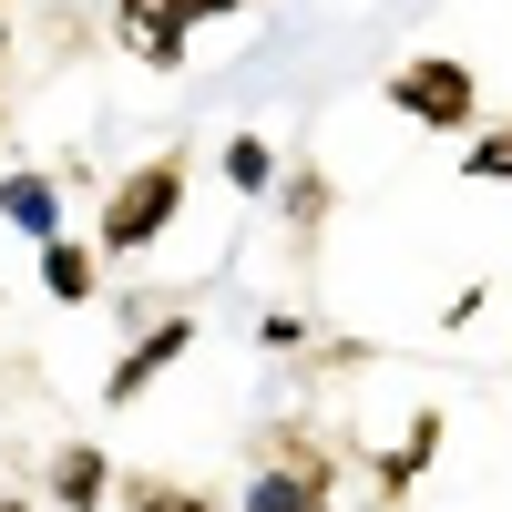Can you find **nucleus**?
Listing matches in <instances>:
<instances>
[{
    "label": "nucleus",
    "mask_w": 512,
    "mask_h": 512,
    "mask_svg": "<svg viewBox=\"0 0 512 512\" xmlns=\"http://www.w3.org/2000/svg\"><path fill=\"white\" fill-rule=\"evenodd\" d=\"M185 195H195V144H164L144 164H123L113 195H103V216H93V256H154L164 236H175Z\"/></svg>",
    "instance_id": "obj_1"
},
{
    "label": "nucleus",
    "mask_w": 512,
    "mask_h": 512,
    "mask_svg": "<svg viewBox=\"0 0 512 512\" xmlns=\"http://www.w3.org/2000/svg\"><path fill=\"white\" fill-rule=\"evenodd\" d=\"M103 502H113V451H103V441H52L41 512H103Z\"/></svg>",
    "instance_id": "obj_6"
},
{
    "label": "nucleus",
    "mask_w": 512,
    "mask_h": 512,
    "mask_svg": "<svg viewBox=\"0 0 512 512\" xmlns=\"http://www.w3.org/2000/svg\"><path fill=\"white\" fill-rule=\"evenodd\" d=\"M0 226L31 236V246H52V236H62V175H41V164H11V175H0Z\"/></svg>",
    "instance_id": "obj_9"
},
{
    "label": "nucleus",
    "mask_w": 512,
    "mask_h": 512,
    "mask_svg": "<svg viewBox=\"0 0 512 512\" xmlns=\"http://www.w3.org/2000/svg\"><path fill=\"white\" fill-rule=\"evenodd\" d=\"M441 441H451V420H441V410H410L400 451H390V461L369 472V502H379V512H400V502H410V482H420V472L441 461Z\"/></svg>",
    "instance_id": "obj_7"
},
{
    "label": "nucleus",
    "mask_w": 512,
    "mask_h": 512,
    "mask_svg": "<svg viewBox=\"0 0 512 512\" xmlns=\"http://www.w3.org/2000/svg\"><path fill=\"white\" fill-rule=\"evenodd\" d=\"M338 502V451L318 431H267L256 482L236 492V512H328Z\"/></svg>",
    "instance_id": "obj_3"
},
{
    "label": "nucleus",
    "mask_w": 512,
    "mask_h": 512,
    "mask_svg": "<svg viewBox=\"0 0 512 512\" xmlns=\"http://www.w3.org/2000/svg\"><path fill=\"white\" fill-rule=\"evenodd\" d=\"M113 492H123V512H216V492L164 482V472H144V482H113Z\"/></svg>",
    "instance_id": "obj_13"
},
{
    "label": "nucleus",
    "mask_w": 512,
    "mask_h": 512,
    "mask_svg": "<svg viewBox=\"0 0 512 512\" xmlns=\"http://www.w3.org/2000/svg\"><path fill=\"white\" fill-rule=\"evenodd\" d=\"M0 512H41V502H31V492H0Z\"/></svg>",
    "instance_id": "obj_17"
},
{
    "label": "nucleus",
    "mask_w": 512,
    "mask_h": 512,
    "mask_svg": "<svg viewBox=\"0 0 512 512\" xmlns=\"http://www.w3.org/2000/svg\"><path fill=\"white\" fill-rule=\"evenodd\" d=\"M461 185H512V123L461 134Z\"/></svg>",
    "instance_id": "obj_12"
},
{
    "label": "nucleus",
    "mask_w": 512,
    "mask_h": 512,
    "mask_svg": "<svg viewBox=\"0 0 512 512\" xmlns=\"http://www.w3.org/2000/svg\"><path fill=\"white\" fill-rule=\"evenodd\" d=\"M113 52H134L144 72H185L195 62V31L175 0H113Z\"/></svg>",
    "instance_id": "obj_5"
},
{
    "label": "nucleus",
    "mask_w": 512,
    "mask_h": 512,
    "mask_svg": "<svg viewBox=\"0 0 512 512\" xmlns=\"http://www.w3.org/2000/svg\"><path fill=\"white\" fill-rule=\"evenodd\" d=\"M185 11V31H205V21H236V11H256V0H175Z\"/></svg>",
    "instance_id": "obj_15"
},
{
    "label": "nucleus",
    "mask_w": 512,
    "mask_h": 512,
    "mask_svg": "<svg viewBox=\"0 0 512 512\" xmlns=\"http://www.w3.org/2000/svg\"><path fill=\"white\" fill-rule=\"evenodd\" d=\"M11 41H21V31H11V0H0V72H11Z\"/></svg>",
    "instance_id": "obj_16"
},
{
    "label": "nucleus",
    "mask_w": 512,
    "mask_h": 512,
    "mask_svg": "<svg viewBox=\"0 0 512 512\" xmlns=\"http://www.w3.org/2000/svg\"><path fill=\"white\" fill-rule=\"evenodd\" d=\"M31 267H41V297H52V308H93L103 297V256H93V236H52V246H31Z\"/></svg>",
    "instance_id": "obj_8"
},
{
    "label": "nucleus",
    "mask_w": 512,
    "mask_h": 512,
    "mask_svg": "<svg viewBox=\"0 0 512 512\" xmlns=\"http://www.w3.org/2000/svg\"><path fill=\"white\" fill-rule=\"evenodd\" d=\"M216 175H226L236 195H277V144H267V134H226Z\"/></svg>",
    "instance_id": "obj_11"
},
{
    "label": "nucleus",
    "mask_w": 512,
    "mask_h": 512,
    "mask_svg": "<svg viewBox=\"0 0 512 512\" xmlns=\"http://www.w3.org/2000/svg\"><path fill=\"white\" fill-rule=\"evenodd\" d=\"M185 349H195V308H164V318L134 338V349L113 359V379H103V410H134V400H144V390H154V379L175 369Z\"/></svg>",
    "instance_id": "obj_4"
},
{
    "label": "nucleus",
    "mask_w": 512,
    "mask_h": 512,
    "mask_svg": "<svg viewBox=\"0 0 512 512\" xmlns=\"http://www.w3.org/2000/svg\"><path fill=\"white\" fill-rule=\"evenodd\" d=\"M0 134H11V103H0Z\"/></svg>",
    "instance_id": "obj_18"
},
{
    "label": "nucleus",
    "mask_w": 512,
    "mask_h": 512,
    "mask_svg": "<svg viewBox=\"0 0 512 512\" xmlns=\"http://www.w3.org/2000/svg\"><path fill=\"white\" fill-rule=\"evenodd\" d=\"M256 338H267V349H297V359H308V318H297V308H267V318H256Z\"/></svg>",
    "instance_id": "obj_14"
},
{
    "label": "nucleus",
    "mask_w": 512,
    "mask_h": 512,
    "mask_svg": "<svg viewBox=\"0 0 512 512\" xmlns=\"http://www.w3.org/2000/svg\"><path fill=\"white\" fill-rule=\"evenodd\" d=\"M277 205H287L297 256H308V246L328 236V175H318V164H277Z\"/></svg>",
    "instance_id": "obj_10"
},
{
    "label": "nucleus",
    "mask_w": 512,
    "mask_h": 512,
    "mask_svg": "<svg viewBox=\"0 0 512 512\" xmlns=\"http://www.w3.org/2000/svg\"><path fill=\"white\" fill-rule=\"evenodd\" d=\"M379 103H390L400 123H420V134H482V72L461 52H400L390 72H379Z\"/></svg>",
    "instance_id": "obj_2"
}]
</instances>
